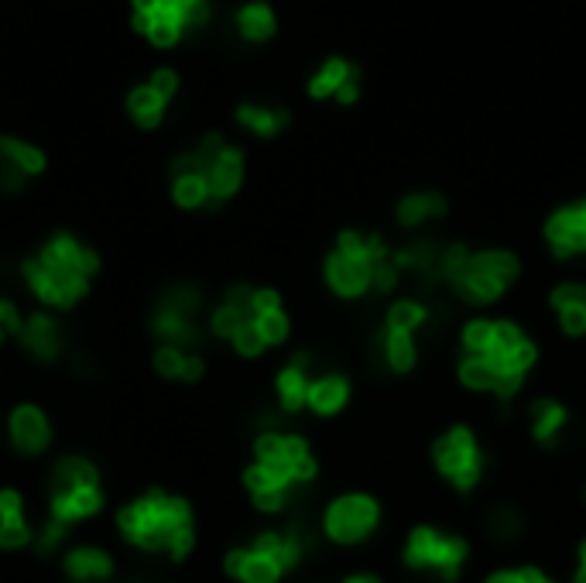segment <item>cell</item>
Returning a JSON list of instances; mask_svg holds the SVG:
<instances>
[{
    "instance_id": "1",
    "label": "cell",
    "mask_w": 586,
    "mask_h": 583,
    "mask_svg": "<svg viewBox=\"0 0 586 583\" xmlns=\"http://www.w3.org/2000/svg\"><path fill=\"white\" fill-rule=\"evenodd\" d=\"M254 453H258V463L247 467L244 481L261 511H282L295 487L312 484V477H316V460H312L309 443L302 436L271 429V433L258 436Z\"/></svg>"
},
{
    "instance_id": "2",
    "label": "cell",
    "mask_w": 586,
    "mask_h": 583,
    "mask_svg": "<svg viewBox=\"0 0 586 583\" xmlns=\"http://www.w3.org/2000/svg\"><path fill=\"white\" fill-rule=\"evenodd\" d=\"M463 354L484 357L497 374V402H511L535 364V343L508 319H473L463 326Z\"/></svg>"
},
{
    "instance_id": "3",
    "label": "cell",
    "mask_w": 586,
    "mask_h": 583,
    "mask_svg": "<svg viewBox=\"0 0 586 583\" xmlns=\"http://www.w3.org/2000/svg\"><path fill=\"white\" fill-rule=\"evenodd\" d=\"M521 261L511 251H477L470 254L463 244L443 247L439 278L449 292L467 306H491L515 285Z\"/></svg>"
},
{
    "instance_id": "4",
    "label": "cell",
    "mask_w": 586,
    "mask_h": 583,
    "mask_svg": "<svg viewBox=\"0 0 586 583\" xmlns=\"http://www.w3.org/2000/svg\"><path fill=\"white\" fill-rule=\"evenodd\" d=\"M391 247L377 234H360V230H343L336 251L326 258V282L340 299H360L374 289L377 268L391 261Z\"/></svg>"
},
{
    "instance_id": "5",
    "label": "cell",
    "mask_w": 586,
    "mask_h": 583,
    "mask_svg": "<svg viewBox=\"0 0 586 583\" xmlns=\"http://www.w3.org/2000/svg\"><path fill=\"white\" fill-rule=\"evenodd\" d=\"M117 525L134 546L158 553L168 549L179 532L192 529V508L182 498H168L162 491H151L148 498L134 501L117 515Z\"/></svg>"
},
{
    "instance_id": "6",
    "label": "cell",
    "mask_w": 586,
    "mask_h": 583,
    "mask_svg": "<svg viewBox=\"0 0 586 583\" xmlns=\"http://www.w3.org/2000/svg\"><path fill=\"white\" fill-rule=\"evenodd\" d=\"M467 556H470L467 539L436 532V529H429V525L412 529V535H408V542H405V566L408 570L436 573L443 583H453L456 577H460Z\"/></svg>"
},
{
    "instance_id": "7",
    "label": "cell",
    "mask_w": 586,
    "mask_h": 583,
    "mask_svg": "<svg viewBox=\"0 0 586 583\" xmlns=\"http://www.w3.org/2000/svg\"><path fill=\"white\" fill-rule=\"evenodd\" d=\"M432 460H436L439 474L463 494L473 491L480 477H484V453H480L477 436H473L470 426L446 429V433L432 443Z\"/></svg>"
},
{
    "instance_id": "8",
    "label": "cell",
    "mask_w": 586,
    "mask_h": 583,
    "mask_svg": "<svg viewBox=\"0 0 586 583\" xmlns=\"http://www.w3.org/2000/svg\"><path fill=\"white\" fill-rule=\"evenodd\" d=\"M381 525V505L367 494H343L323 515V529L340 546H357Z\"/></svg>"
},
{
    "instance_id": "9",
    "label": "cell",
    "mask_w": 586,
    "mask_h": 583,
    "mask_svg": "<svg viewBox=\"0 0 586 583\" xmlns=\"http://www.w3.org/2000/svg\"><path fill=\"white\" fill-rule=\"evenodd\" d=\"M24 278H28L35 295L42 302H48V306H72V302H79L86 295L83 275H76V271H69V268H59V265H48L42 258L24 261Z\"/></svg>"
},
{
    "instance_id": "10",
    "label": "cell",
    "mask_w": 586,
    "mask_h": 583,
    "mask_svg": "<svg viewBox=\"0 0 586 583\" xmlns=\"http://www.w3.org/2000/svg\"><path fill=\"white\" fill-rule=\"evenodd\" d=\"M545 241H549L556 258L586 254V199L563 206L545 220Z\"/></svg>"
},
{
    "instance_id": "11",
    "label": "cell",
    "mask_w": 586,
    "mask_h": 583,
    "mask_svg": "<svg viewBox=\"0 0 586 583\" xmlns=\"http://www.w3.org/2000/svg\"><path fill=\"white\" fill-rule=\"evenodd\" d=\"M360 93V69L347 59H329L316 76L309 79V97L323 100L336 97L340 103H353Z\"/></svg>"
},
{
    "instance_id": "12",
    "label": "cell",
    "mask_w": 586,
    "mask_h": 583,
    "mask_svg": "<svg viewBox=\"0 0 586 583\" xmlns=\"http://www.w3.org/2000/svg\"><path fill=\"white\" fill-rule=\"evenodd\" d=\"M203 179L210 186V203H223L237 193L240 179H244V155L237 148H223L213 162L203 165Z\"/></svg>"
},
{
    "instance_id": "13",
    "label": "cell",
    "mask_w": 586,
    "mask_h": 583,
    "mask_svg": "<svg viewBox=\"0 0 586 583\" xmlns=\"http://www.w3.org/2000/svg\"><path fill=\"white\" fill-rule=\"evenodd\" d=\"M374 350H377V361H381V367L384 371H391V374L412 371L415 361H419V350H415L412 333H398V330H388V326L377 330Z\"/></svg>"
},
{
    "instance_id": "14",
    "label": "cell",
    "mask_w": 586,
    "mask_h": 583,
    "mask_svg": "<svg viewBox=\"0 0 586 583\" xmlns=\"http://www.w3.org/2000/svg\"><path fill=\"white\" fill-rule=\"evenodd\" d=\"M42 261H48V265H59V268H69V271H76V275H83V278L96 275V268H100V258H96L90 247H83L76 237H69V234H55L42 251Z\"/></svg>"
},
{
    "instance_id": "15",
    "label": "cell",
    "mask_w": 586,
    "mask_h": 583,
    "mask_svg": "<svg viewBox=\"0 0 586 583\" xmlns=\"http://www.w3.org/2000/svg\"><path fill=\"white\" fill-rule=\"evenodd\" d=\"M21 343L38 357V361H55L62 343H66V333H62V326L55 323L52 316L35 313L21 326Z\"/></svg>"
},
{
    "instance_id": "16",
    "label": "cell",
    "mask_w": 586,
    "mask_h": 583,
    "mask_svg": "<svg viewBox=\"0 0 586 583\" xmlns=\"http://www.w3.org/2000/svg\"><path fill=\"white\" fill-rule=\"evenodd\" d=\"M552 309L559 316V326L569 337H583L586 333V285L566 282L559 289H552Z\"/></svg>"
},
{
    "instance_id": "17",
    "label": "cell",
    "mask_w": 586,
    "mask_h": 583,
    "mask_svg": "<svg viewBox=\"0 0 586 583\" xmlns=\"http://www.w3.org/2000/svg\"><path fill=\"white\" fill-rule=\"evenodd\" d=\"M48 419L35 405H21L18 412L11 415V439L14 446L24 453H42L48 446Z\"/></svg>"
},
{
    "instance_id": "18",
    "label": "cell",
    "mask_w": 586,
    "mask_h": 583,
    "mask_svg": "<svg viewBox=\"0 0 586 583\" xmlns=\"http://www.w3.org/2000/svg\"><path fill=\"white\" fill-rule=\"evenodd\" d=\"M223 566H227L230 577H237L244 583H278V577L285 573L275 559L254 553V549H234Z\"/></svg>"
},
{
    "instance_id": "19",
    "label": "cell",
    "mask_w": 586,
    "mask_h": 583,
    "mask_svg": "<svg viewBox=\"0 0 586 583\" xmlns=\"http://www.w3.org/2000/svg\"><path fill=\"white\" fill-rule=\"evenodd\" d=\"M309 357L299 354L292 364L285 367L282 374H278V402H282L285 412H299L309 405Z\"/></svg>"
},
{
    "instance_id": "20",
    "label": "cell",
    "mask_w": 586,
    "mask_h": 583,
    "mask_svg": "<svg viewBox=\"0 0 586 583\" xmlns=\"http://www.w3.org/2000/svg\"><path fill=\"white\" fill-rule=\"evenodd\" d=\"M528 415H532V436H535V443H542L545 450H549V446H556L559 436H563V429H566V419H569L563 405H559L556 398L542 395V398H535V402H532Z\"/></svg>"
},
{
    "instance_id": "21",
    "label": "cell",
    "mask_w": 586,
    "mask_h": 583,
    "mask_svg": "<svg viewBox=\"0 0 586 583\" xmlns=\"http://www.w3.org/2000/svg\"><path fill=\"white\" fill-rule=\"evenodd\" d=\"M103 505L100 487H72V491H52V515L59 522H72V518L96 515Z\"/></svg>"
},
{
    "instance_id": "22",
    "label": "cell",
    "mask_w": 586,
    "mask_h": 583,
    "mask_svg": "<svg viewBox=\"0 0 586 583\" xmlns=\"http://www.w3.org/2000/svg\"><path fill=\"white\" fill-rule=\"evenodd\" d=\"M347 398H350V385L343 374H319V378H312V385H309V409L312 412L333 415L347 405Z\"/></svg>"
},
{
    "instance_id": "23",
    "label": "cell",
    "mask_w": 586,
    "mask_h": 583,
    "mask_svg": "<svg viewBox=\"0 0 586 583\" xmlns=\"http://www.w3.org/2000/svg\"><path fill=\"white\" fill-rule=\"evenodd\" d=\"M155 333L162 340H168L172 347H196L199 340H203V333H199V326H196V319H189V316H179V313H172V309H162L158 306V313H155Z\"/></svg>"
},
{
    "instance_id": "24",
    "label": "cell",
    "mask_w": 586,
    "mask_h": 583,
    "mask_svg": "<svg viewBox=\"0 0 586 583\" xmlns=\"http://www.w3.org/2000/svg\"><path fill=\"white\" fill-rule=\"evenodd\" d=\"M446 213V199L439 193H412L398 203L401 227H422L429 220H439Z\"/></svg>"
},
{
    "instance_id": "25",
    "label": "cell",
    "mask_w": 586,
    "mask_h": 583,
    "mask_svg": "<svg viewBox=\"0 0 586 583\" xmlns=\"http://www.w3.org/2000/svg\"><path fill=\"white\" fill-rule=\"evenodd\" d=\"M237 121L247 127V131L261 134V138H275L278 131H285L292 114L285 107H254V103H244L237 107Z\"/></svg>"
},
{
    "instance_id": "26",
    "label": "cell",
    "mask_w": 586,
    "mask_h": 583,
    "mask_svg": "<svg viewBox=\"0 0 586 583\" xmlns=\"http://www.w3.org/2000/svg\"><path fill=\"white\" fill-rule=\"evenodd\" d=\"M66 573L79 583H96L110 577V559L100 549H72L66 559Z\"/></svg>"
},
{
    "instance_id": "27",
    "label": "cell",
    "mask_w": 586,
    "mask_h": 583,
    "mask_svg": "<svg viewBox=\"0 0 586 583\" xmlns=\"http://www.w3.org/2000/svg\"><path fill=\"white\" fill-rule=\"evenodd\" d=\"M237 28L247 42H268V38L275 35V14H271L268 4H258V0H254V4L240 7Z\"/></svg>"
},
{
    "instance_id": "28",
    "label": "cell",
    "mask_w": 586,
    "mask_h": 583,
    "mask_svg": "<svg viewBox=\"0 0 586 583\" xmlns=\"http://www.w3.org/2000/svg\"><path fill=\"white\" fill-rule=\"evenodd\" d=\"M100 477H96L93 463L83 457H62L59 467H55V491H72V487H96Z\"/></svg>"
},
{
    "instance_id": "29",
    "label": "cell",
    "mask_w": 586,
    "mask_h": 583,
    "mask_svg": "<svg viewBox=\"0 0 586 583\" xmlns=\"http://www.w3.org/2000/svg\"><path fill=\"white\" fill-rule=\"evenodd\" d=\"M165 103L168 100L158 97L151 86H134L131 97H127V110H131V117L141 127H158V121H162V114H165Z\"/></svg>"
},
{
    "instance_id": "30",
    "label": "cell",
    "mask_w": 586,
    "mask_h": 583,
    "mask_svg": "<svg viewBox=\"0 0 586 583\" xmlns=\"http://www.w3.org/2000/svg\"><path fill=\"white\" fill-rule=\"evenodd\" d=\"M429 323V306L419 299H405V302H395V306L388 309V316H384V326L388 330H398V333H412L415 337V330L419 326Z\"/></svg>"
},
{
    "instance_id": "31",
    "label": "cell",
    "mask_w": 586,
    "mask_h": 583,
    "mask_svg": "<svg viewBox=\"0 0 586 583\" xmlns=\"http://www.w3.org/2000/svg\"><path fill=\"white\" fill-rule=\"evenodd\" d=\"M484 525H487V535H491L494 542H515L521 532H525V522H521V515L511 505H497L487 511V518H484Z\"/></svg>"
},
{
    "instance_id": "32",
    "label": "cell",
    "mask_w": 586,
    "mask_h": 583,
    "mask_svg": "<svg viewBox=\"0 0 586 583\" xmlns=\"http://www.w3.org/2000/svg\"><path fill=\"white\" fill-rule=\"evenodd\" d=\"M0 148H4V155L11 158L24 175H38L45 169V155L35 145H24L18 138H4V134H0Z\"/></svg>"
},
{
    "instance_id": "33",
    "label": "cell",
    "mask_w": 586,
    "mask_h": 583,
    "mask_svg": "<svg viewBox=\"0 0 586 583\" xmlns=\"http://www.w3.org/2000/svg\"><path fill=\"white\" fill-rule=\"evenodd\" d=\"M175 203L189 206V210L210 203V186H206L203 175H182V179H175Z\"/></svg>"
},
{
    "instance_id": "34",
    "label": "cell",
    "mask_w": 586,
    "mask_h": 583,
    "mask_svg": "<svg viewBox=\"0 0 586 583\" xmlns=\"http://www.w3.org/2000/svg\"><path fill=\"white\" fill-rule=\"evenodd\" d=\"M199 306H203V299H199V292L189 289V285H179V289H172L162 299V309H172V313L189 316V319L199 313Z\"/></svg>"
},
{
    "instance_id": "35",
    "label": "cell",
    "mask_w": 586,
    "mask_h": 583,
    "mask_svg": "<svg viewBox=\"0 0 586 583\" xmlns=\"http://www.w3.org/2000/svg\"><path fill=\"white\" fill-rule=\"evenodd\" d=\"M247 323H254V319H247L244 313H237V309H230V306H220L213 313V333H216V337H230V340H234Z\"/></svg>"
},
{
    "instance_id": "36",
    "label": "cell",
    "mask_w": 586,
    "mask_h": 583,
    "mask_svg": "<svg viewBox=\"0 0 586 583\" xmlns=\"http://www.w3.org/2000/svg\"><path fill=\"white\" fill-rule=\"evenodd\" d=\"M254 326L261 330L264 343H285V337H288V316L282 313V309L258 316V319H254Z\"/></svg>"
},
{
    "instance_id": "37",
    "label": "cell",
    "mask_w": 586,
    "mask_h": 583,
    "mask_svg": "<svg viewBox=\"0 0 586 583\" xmlns=\"http://www.w3.org/2000/svg\"><path fill=\"white\" fill-rule=\"evenodd\" d=\"M31 539V529L24 525V518H7L0 522V549H18Z\"/></svg>"
},
{
    "instance_id": "38",
    "label": "cell",
    "mask_w": 586,
    "mask_h": 583,
    "mask_svg": "<svg viewBox=\"0 0 586 583\" xmlns=\"http://www.w3.org/2000/svg\"><path fill=\"white\" fill-rule=\"evenodd\" d=\"M182 364H186V354H182L179 347H172V343L155 354V367L165 378H182Z\"/></svg>"
},
{
    "instance_id": "39",
    "label": "cell",
    "mask_w": 586,
    "mask_h": 583,
    "mask_svg": "<svg viewBox=\"0 0 586 583\" xmlns=\"http://www.w3.org/2000/svg\"><path fill=\"white\" fill-rule=\"evenodd\" d=\"M234 347H237V354L240 357H258L264 347H268V343H264V337H261V330L254 323H247L244 330L237 333L234 337Z\"/></svg>"
},
{
    "instance_id": "40",
    "label": "cell",
    "mask_w": 586,
    "mask_h": 583,
    "mask_svg": "<svg viewBox=\"0 0 586 583\" xmlns=\"http://www.w3.org/2000/svg\"><path fill=\"white\" fill-rule=\"evenodd\" d=\"M487 583H552L549 577H545L542 570H535V566H518V570H501L494 573Z\"/></svg>"
},
{
    "instance_id": "41",
    "label": "cell",
    "mask_w": 586,
    "mask_h": 583,
    "mask_svg": "<svg viewBox=\"0 0 586 583\" xmlns=\"http://www.w3.org/2000/svg\"><path fill=\"white\" fill-rule=\"evenodd\" d=\"M21 186H24V172L4 155V148H0V189H4V193H18Z\"/></svg>"
},
{
    "instance_id": "42",
    "label": "cell",
    "mask_w": 586,
    "mask_h": 583,
    "mask_svg": "<svg viewBox=\"0 0 586 583\" xmlns=\"http://www.w3.org/2000/svg\"><path fill=\"white\" fill-rule=\"evenodd\" d=\"M151 90L158 93V97L162 100H172L175 97V90H179V76L172 73V69H155V73H151Z\"/></svg>"
},
{
    "instance_id": "43",
    "label": "cell",
    "mask_w": 586,
    "mask_h": 583,
    "mask_svg": "<svg viewBox=\"0 0 586 583\" xmlns=\"http://www.w3.org/2000/svg\"><path fill=\"white\" fill-rule=\"evenodd\" d=\"M62 539H66V522H59V518H55V522L45 525L42 539H38V553H52V549L59 546Z\"/></svg>"
},
{
    "instance_id": "44",
    "label": "cell",
    "mask_w": 586,
    "mask_h": 583,
    "mask_svg": "<svg viewBox=\"0 0 586 583\" xmlns=\"http://www.w3.org/2000/svg\"><path fill=\"white\" fill-rule=\"evenodd\" d=\"M21 326L24 323H21L18 309H14L7 299H0V330H4V333H18V337H21Z\"/></svg>"
},
{
    "instance_id": "45",
    "label": "cell",
    "mask_w": 586,
    "mask_h": 583,
    "mask_svg": "<svg viewBox=\"0 0 586 583\" xmlns=\"http://www.w3.org/2000/svg\"><path fill=\"white\" fill-rule=\"evenodd\" d=\"M7 518H21V494L18 491H0V522Z\"/></svg>"
},
{
    "instance_id": "46",
    "label": "cell",
    "mask_w": 586,
    "mask_h": 583,
    "mask_svg": "<svg viewBox=\"0 0 586 583\" xmlns=\"http://www.w3.org/2000/svg\"><path fill=\"white\" fill-rule=\"evenodd\" d=\"M168 553H172L175 559H182V556H189L192 553V529H186V532H179L172 539V546H168Z\"/></svg>"
},
{
    "instance_id": "47",
    "label": "cell",
    "mask_w": 586,
    "mask_h": 583,
    "mask_svg": "<svg viewBox=\"0 0 586 583\" xmlns=\"http://www.w3.org/2000/svg\"><path fill=\"white\" fill-rule=\"evenodd\" d=\"M203 378V361L196 354H186V364H182V381H199Z\"/></svg>"
},
{
    "instance_id": "48",
    "label": "cell",
    "mask_w": 586,
    "mask_h": 583,
    "mask_svg": "<svg viewBox=\"0 0 586 583\" xmlns=\"http://www.w3.org/2000/svg\"><path fill=\"white\" fill-rule=\"evenodd\" d=\"M573 583H586V542L580 546V559H576V573H573Z\"/></svg>"
},
{
    "instance_id": "49",
    "label": "cell",
    "mask_w": 586,
    "mask_h": 583,
    "mask_svg": "<svg viewBox=\"0 0 586 583\" xmlns=\"http://www.w3.org/2000/svg\"><path fill=\"white\" fill-rule=\"evenodd\" d=\"M343 583H381V580H377L374 573H353V577H347Z\"/></svg>"
},
{
    "instance_id": "50",
    "label": "cell",
    "mask_w": 586,
    "mask_h": 583,
    "mask_svg": "<svg viewBox=\"0 0 586 583\" xmlns=\"http://www.w3.org/2000/svg\"><path fill=\"white\" fill-rule=\"evenodd\" d=\"M0 340H4V330H0Z\"/></svg>"
}]
</instances>
